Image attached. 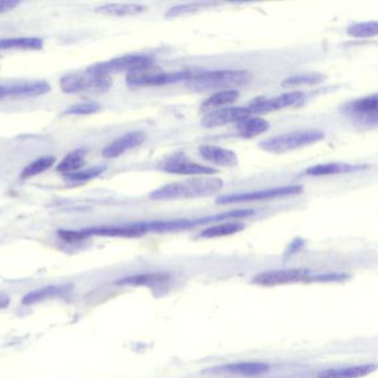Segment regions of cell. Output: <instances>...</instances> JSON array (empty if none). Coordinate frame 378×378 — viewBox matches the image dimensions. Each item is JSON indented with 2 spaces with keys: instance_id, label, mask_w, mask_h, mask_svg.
I'll list each match as a JSON object with an SVG mask.
<instances>
[{
  "instance_id": "1",
  "label": "cell",
  "mask_w": 378,
  "mask_h": 378,
  "mask_svg": "<svg viewBox=\"0 0 378 378\" xmlns=\"http://www.w3.org/2000/svg\"><path fill=\"white\" fill-rule=\"evenodd\" d=\"M223 188L221 179L213 176L193 178L184 181L173 182L154 190L149 197L153 201L182 200L197 199L216 195Z\"/></svg>"
},
{
  "instance_id": "2",
  "label": "cell",
  "mask_w": 378,
  "mask_h": 378,
  "mask_svg": "<svg viewBox=\"0 0 378 378\" xmlns=\"http://www.w3.org/2000/svg\"><path fill=\"white\" fill-rule=\"evenodd\" d=\"M253 80V75L249 70H212L195 73L188 82V86L197 91L225 89L246 86Z\"/></svg>"
},
{
  "instance_id": "3",
  "label": "cell",
  "mask_w": 378,
  "mask_h": 378,
  "mask_svg": "<svg viewBox=\"0 0 378 378\" xmlns=\"http://www.w3.org/2000/svg\"><path fill=\"white\" fill-rule=\"evenodd\" d=\"M193 71H173L165 73L159 67L151 65L137 68L135 70L127 73V84L129 86L138 88V86H159L167 84H178V82L187 80L189 82L195 76Z\"/></svg>"
},
{
  "instance_id": "4",
  "label": "cell",
  "mask_w": 378,
  "mask_h": 378,
  "mask_svg": "<svg viewBox=\"0 0 378 378\" xmlns=\"http://www.w3.org/2000/svg\"><path fill=\"white\" fill-rule=\"evenodd\" d=\"M324 138L325 133L321 130H296L266 139L259 144V148L270 153H285L303 146H311Z\"/></svg>"
},
{
  "instance_id": "5",
  "label": "cell",
  "mask_w": 378,
  "mask_h": 378,
  "mask_svg": "<svg viewBox=\"0 0 378 378\" xmlns=\"http://www.w3.org/2000/svg\"><path fill=\"white\" fill-rule=\"evenodd\" d=\"M112 86V79L109 76L98 75L86 69L82 73H71L60 80V88L66 93L78 92H107Z\"/></svg>"
},
{
  "instance_id": "6",
  "label": "cell",
  "mask_w": 378,
  "mask_h": 378,
  "mask_svg": "<svg viewBox=\"0 0 378 378\" xmlns=\"http://www.w3.org/2000/svg\"><path fill=\"white\" fill-rule=\"evenodd\" d=\"M301 186H284L273 189L259 190V191L235 193V195H222L216 200V204H233V203L252 202V201L269 200L276 197H289L302 193Z\"/></svg>"
},
{
  "instance_id": "7",
  "label": "cell",
  "mask_w": 378,
  "mask_h": 378,
  "mask_svg": "<svg viewBox=\"0 0 378 378\" xmlns=\"http://www.w3.org/2000/svg\"><path fill=\"white\" fill-rule=\"evenodd\" d=\"M151 63H153V59L146 54H127V56H121V57L114 58L103 63H95L90 66L88 70L98 75L111 77L112 73H123V71L129 73L137 68L151 65Z\"/></svg>"
},
{
  "instance_id": "8",
  "label": "cell",
  "mask_w": 378,
  "mask_h": 378,
  "mask_svg": "<svg viewBox=\"0 0 378 378\" xmlns=\"http://www.w3.org/2000/svg\"><path fill=\"white\" fill-rule=\"evenodd\" d=\"M304 99V93L301 91H292L278 96V97L271 98V99H263L259 98L253 101L251 105H248L251 114H268L271 111L282 110V109L289 108L294 105H300Z\"/></svg>"
},
{
  "instance_id": "9",
  "label": "cell",
  "mask_w": 378,
  "mask_h": 378,
  "mask_svg": "<svg viewBox=\"0 0 378 378\" xmlns=\"http://www.w3.org/2000/svg\"><path fill=\"white\" fill-rule=\"evenodd\" d=\"M308 276V271L304 269H287L257 274L253 278V282L262 287H278L305 281Z\"/></svg>"
},
{
  "instance_id": "10",
  "label": "cell",
  "mask_w": 378,
  "mask_h": 378,
  "mask_svg": "<svg viewBox=\"0 0 378 378\" xmlns=\"http://www.w3.org/2000/svg\"><path fill=\"white\" fill-rule=\"evenodd\" d=\"M251 116L248 107H233V108H221L218 110L210 111L201 122L202 127L218 128L229 125L233 122H240L241 120L249 118Z\"/></svg>"
},
{
  "instance_id": "11",
  "label": "cell",
  "mask_w": 378,
  "mask_h": 378,
  "mask_svg": "<svg viewBox=\"0 0 378 378\" xmlns=\"http://www.w3.org/2000/svg\"><path fill=\"white\" fill-rule=\"evenodd\" d=\"M50 84L46 82H20V84H0V100L8 98H31L46 95L50 91Z\"/></svg>"
},
{
  "instance_id": "12",
  "label": "cell",
  "mask_w": 378,
  "mask_h": 378,
  "mask_svg": "<svg viewBox=\"0 0 378 378\" xmlns=\"http://www.w3.org/2000/svg\"><path fill=\"white\" fill-rule=\"evenodd\" d=\"M344 112L349 116H354L359 121H377V95L359 98L351 101L344 107Z\"/></svg>"
},
{
  "instance_id": "13",
  "label": "cell",
  "mask_w": 378,
  "mask_h": 378,
  "mask_svg": "<svg viewBox=\"0 0 378 378\" xmlns=\"http://www.w3.org/2000/svg\"><path fill=\"white\" fill-rule=\"evenodd\" d=\"M144 140H146V135L141 131L127 133V135H122L120 138L112 141L109 146L103 149V158L114 159V158L120 157L128 150L141 146L144 144Z\"/></svg>"
},
{
  "instance_id": "14",
  "label": "cell",
  "mask_w": 378,
  "mask_h": 378,
  "mask_svg": "<svg viewBox=\"0 0 378 378\" xmlns=\"http://www.w3.org/2000/svg\"><path fill=\"white\" fill-rule=\"evenodd\" d=\"M162 170L172 174H181V176H210L218 173L216 169L199 165V163L190 162L186 160H176V161L165 163L162 167Z\"/></svg>"
},
{
  "instance_id": "15",
  "label": "cell",
  "mask_w": 378,
  "mask_h": 378,
  "mask_svg": "<svg viewBox=\"0 0 378 378\" xmlns=\"http://www.w3.org/2000/svg\"><path fill=\"white\" fill-rule=\"evenodd\" d=\"M201 157L209 162L220 167H235L238 165L239 158L232 150L216 146H202L199 149Z\"/></svg>"
},
{
  "instance_id": "16",
  "label": "cell",
  "mask_w": 378,
  "mask_h": 378,
  "mask_svg": "<svg viewBox=\"0 0 378 378\" xmlns=\"http://www.w3.org/2000/svg\"><path fill=\"white\" fill-rule=\"evenodd\" d=\"M82 232L90 236H114V238H138L144 235V231L139 229L137 225H119V227H95L84 229Z\"/></svg>"
},
{
  "instance_id": "17",
  "label": "cell",
  "mask_w": 378,
  "mask_h": 378,
  "mask_svg": "<svg viewBox=\"0 0 378 378\" xmlns=\"http://www.w3.org/2000/svg\"><path fill=\"white\" fill-rule=\"evenodd\" d=\"M363 165H349V163H325V165H314L305 171V174L312 176H333L342 173H351L362 170Z\"/></svg>"
},
{
  "instance_id": "18",
  "label": "cell",
  "mask_w": 378,
  "mask_h": 378,
  "mask_svg": "<svg viewBox=\"0 0 378 378\" xmlns=\"http://www.w3.org/2000/svg\"><path fill=\"white\" fill-rule=\"evenodd\" d=\"M240 98V92L235 89L221 90L208 98L201 105L202 111H213L221 107L232 105Z\"/></svg>"
},
{
  "instance_id": "19",
  "label": "cell",
  "mask_w": 378,
  "mask_h": 378,
  "mask_svg": "<svg viewBox=\"0 0 378 378\" xmlns=\"http://www.w3.org/2000/svg\"><path fill=\"white\" fill-rule=\"evenodd\" d=\"M146 10V7L139 3H107L96 9L97 13L105 16H135Z\"/></svg>"
},
{
  "instance_id": "20",
  "label": "cell",
  "mask_w": 378,
  "mask_h": 378,
  "mask_svg": "<svg viewBox=\"0 0 378 378\" xmlns=\"http://www.w3.org/2000/svg\"><path fill=\"white\" fill-rule=\"evenodd\" d=\"M168 280V274L144 273L121 278L120 281L116 282V284L118 285H130V287H154V285H161Z\"/></svg>"
},
{
  "instance_id": "21",
  "label": "cell",
  "mask_w": 378,
  "mask_h": 378,
  "mask_svg": "<svg viewBox=\"0 0 378 378\" xmlns=\"http://www.w3.org/2000/svg\"><path fill=\"white\" fill-rule=\"evenodd\" d=\"M270 125L266 120L259 116H249L238 122V131L241 137L245 139L253 138L268 131Z\"/></svg>"
},
{
  "instance_id": "22",
  "label": "cell",
  "mask_w": 378,
  "mask_h": 378,
  "mask_svg": "<svg viewBox=\"0 0 378 378\" xmlns=\"http://www.w3.org/2000/svg\"><path fill=\"white\" fill-rule=\"evenodd\" d=\"M375 365H358L351 368H338V370H328L319 375V378H359L370 375L375 370Z\"/></svg>"
},
{
  "instance_id": "23",
  "label": "cell",
  "mask_w": 378,
  "mask_h": 378,
  "mask_svg": "<svg viewBox=\"0 0 378 378\" xmlns=\"http://www.w3.org/2000/svg\"><path fill=\"white\" fill-rule=\"evenodd\" d=\"M243 223L240 222H225L221 225H212L206 227L200 233L201 238L214 239L222 238V236H229V235L235 234L241 232L244 229Z\"/></svg>"
},
{
  "instance_id": "24",
  "label": "cell",
  "mask_w": 378,
  "mask_h": 378,
  "mask_svg": "<svg viewBox=\"0 0 378 378\" xmlns=\"http://www.w3.org/2000/svg\"><path fill=\"white\" fill-rule=\"evenodd\" d=\"M43 40L39 38H33V37L0 39V50H13V49L39 50L43 48Z\"/></svg>"
},
{
  "instance_id": "25",
  "label": "cell",
  "mask_w": 378,
  "mask_h": 378,
  "mask_svg": "<svg viewBox=\"0 0 378 378\" xmlns=\"http://www.w3.org/2000/svg\"><path fill=\"white\" fill-rule=\"evenodd\" d=\"M86 151L79 149L75 151L70 152L67 157L59 163L57 167V171L68 174V173L76 172L84 167L86 162Z\"/></svg>"
},
{
  "instance_id": "26",
  "label": "cell",
  "mask_w": 378,
  "mask_h": 378,
  "mask_svg": "<svg viewBox=\"0 0 378 378\" xmlns=\"http://www.w3.org/2000/svg\"><path fill=\"white\" fill-rule=\"evenodd\" d=\"M67 289V287H41V289H36V291H33V292L28 293V294L22 298V303H24V305H31V304H35V303L47 300V298L59 296V295L63 294Z\"/></svg>"
},
{
  "instance_id": "27",
  "label": "cell",
  "mask_w": 378,
  "mask_h": 378,
  "mask_svg": "<svg viewBox=\"0 0 378 378\" xmlns=\"http://www.w3.org/2000/svg\"><path fill=\"white\" fill-rule=\"evenodd\" d=\"M222 370L229 372V373L252 376L268 372L269 366L263 363H238V364H231L225 368H222Z\"/></svg>"
},
{
  "instance_id": "28",
  "label": "cell",
  "mask_w": 378,
  "mask_h": 378,
  "mask_svg": "<svg viewBox=\"0 0 378 378\" xmlns=\"http://www.w3.org/2000/svg\"><path fill=\"white\" fill-rule=\"evenodd\" d=\"M325 76L319 73H301L287 77L282 82L283 86H306V84H319L324 82Z\"/></svg>"
},
{
  "instance_id": "29",
  "label": "cell",
  "mask_w": 378,
  "mask_h": 378,
  "mask_svg": "<svg viewBox=\"0 0 378 378\" xmlns=\"http://www.w3.org/2000/svg\"><path fill=\"white\" fill-rule=\"evenodd\" d=\"M216 3H183V5L174 6L171 7L165 17L167 18H176V17L186 16V15L195 14L197 11L206 10V9L213 7Z\"/></svg>"
},
{
  "instance_id": "30",
  "label": "cell",
  "mask_w": 378,
  "mask_h": 378,
  "mask_svg": "<svg viewBox=\"0 0 378 378\" xmlns=\"http://www.w3.org/2000/svg\"><path fill=\"white\" fill-rule=\"evenodd\" d=\"M56 162V159L54 157H43L39 159H36L33 162L26 167L22 170V179L26 180V179L33 178V176H38L40 173L45 172V171L49 170L52 168V165Z\"/></svg>"
},
{
  "instance_id": "31",
  "label": "cell",
  "mask_w": 378,
  "mask_h": 378,
  "mask_svg": "<svg viewBox=\"0 0 378 378\" xmlns=\"http://www.w3.org/2000/svg\"><path fill=\"white\" fill-rule=\"evenodd\" d=\"M378 24L376 22H359L347 28V35L353 38H374L377 36Z\"/></svg>"
},
{
  "instance_id": "32",
  "label": "cell",
  "mask_w": 378,
  "mask_h": 378,
  "mask_svg": "<svg viewBox=\"0 0 378 378\" xmlns=\"http://www.w3.org/2000/svg\"><path fill=\"white\" fill-rule=\"evenodd\" d=\"M105 171V167H92L84 170H78L76 172L68 173L65 174V178L71 182H86L90 181L92 179L100 176Z\"/></svg>"
},
{
  "instance_id": "33",
  "label": "cell",
  "mask_w": 378,
  "mask_h": 378,
  "mask_svg": "<svg viewBox=\"0 0 378 378\" xmlns=\"http://www.w3.org/2000/svg\"><path fill=\"white\" fill-rule=\"evenodd\" d=\"M100 110V105L95 103H79L71 105L65 111V114L69 116H86V114H96Z\"/></svg>"
},
{
  "instance_id": "34",
  "label": "cell",
  "mask_w": 378,
  "mask_h": 378,
  "mask_svg": "<svg viewBox=\"0 0 378 378\" xmlns=\"http://www.w3.org/2000/svg\"><path fill=\"white\" fill-rule=\"evenodd\" d=\"M60 238L63 240L67 241V242H77V241L84 240L88 238L86 234L82 231H69V230H60L58 232Z\"/></svg>"
},
{
  "instance_id": "35",
  "label": "cell",
  "mask_w": 378,
  "mask_h": 378,
  "mask_svg": "<svg viewBox=\"0 0 378 378\" xmlns=\"http://www.w3.org/2000/svg\"><path fill=\"white\" fill-rule=\"evenodd\" d=\"M18 1L15 0H0V14L5 13V11L11 10L15 8L16 6H18Z\"/></svg>"
},
{
  "instance_id": "36",
  "label": "cell",
  "mask_w": 378,
  "mask_h": 378,
  "mask_svg": "<svg viewBox=\"0 0 378 378\" xmlns=\"http://www.w3.org/2000/svg\"><path fill=\"white\" fill-rule=\"evenodd\" d=\"M10 302L8 295L0 294V308H5Z\"/></svg>"
}]
</instances>
